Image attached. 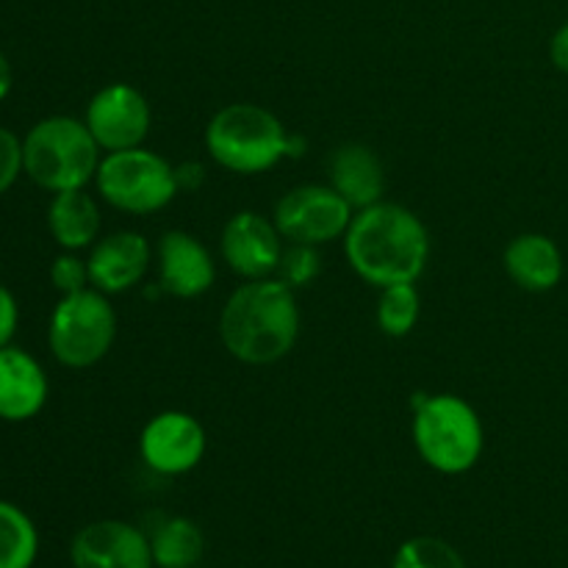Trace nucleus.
I'll use <instances>...</instances> for the list:
<instances>
[{"instance_id": "obj_16", "label": "nucleus", "mask_w": 568, "mask_h": 568, "mask_svg": "<svg viewBox=\"0 0 568 568\" xmlns=\"http://www.w3.org/2000/svg\"><path fill=\"white\" fill-rule=\"evenodd\" d=\"M331 186L353 205V211L381 203L386 172L375 150L358 142L342 144L331 159Z\"/></svg>"}, {"instance_id": "obj_1", "label": "nucleus", "mask_w": 568, "mask_h": 568, "mask_svg": "<svg viewBox=\"0 0 568 568\" xmlns=\"http://www.w3.org/2000/svg\"><path fill=\"white\" fill-rule=\"evenodd\" d=\"M344 255L355 275L369 286L416 283L430 258V236L414 211L381 200L355 211L344 233Z\"/></svg>"}, {"instance_id": "obj_11", "label": "nucleus", "mask_w": 568, "mask_h": 568, "mask_svg": "<svg viewBox=\"0 0 568 568\" xmlns=\"http://www.w3.org/2000/svg\"><path fill=\"white\" fill-rule=\"evenodd\" d=\"M222 258L244 281H261L277 272L283 255V236L275 220L255 214V211H239L222 227Z\"/></svg>"}, {"instance_id": "obj_7", "label": "nucleus", "mask_w": 568, "mask_h": 568, "mask_svg": "<svg viewBox=\"0 0 568 568\" xmlns=\"http://www.w3.org/2000/svg\"><path fill=\"white\" fill-rule=\"evenodd\" d=\"M94 183H98L100 197L111 209L139 216L166 209L181 192L175 166L144 148L105 153L100 159Z\"/></svg>"}, {"instance_id": "obj_2", "label": "nucleus", "mask_w": 568, "mask_h": 568, "mask_svg": "<svg viewBox=\"0 0 568 568\" xmlns=\"http://www.w3.org/2000/svg\"><path fill=\"white\" fill-rule=\"evenodd\" d=\"M297 336V297L281 277L247 281L227 297L220 314L222 344L242 364H275L292 353Z\"/></svg>"}, {"instance_id": "obj_27", "label": "nucleus", "mask_w": 568, "mask_h": 568, "mask_svg": "<svg viewBox=\"0 0 568 568\" xmlns=\"http://www.w3.org/2000/svg\"><path fill=\"white\" fill-rule=\"evenodd\" d=\"M549 59H552V64L558 67L560 72H566L568 75V22L555 31L552 42H549Z\"/></svg>"}, {"instance_id": "obj_20", "label": "nucleus", "mask_w": 568, "mask_h": 568, "mask_svg": "<svg viewBox=\"0 0 568 568\" xmlns=\"http://www.w3.org/2000/svg\"><path fill=\"white\" fill-rule=\"evenodd\" d=\"M39 555V532L31 516L0 499V568H31Z\"/></svg>"}, {"instance_id": "obj_5", "label": "nucleus", "mask_w": 568, "mask_h": 568, "mask_svg": "<svg viewBox=\"0 0 568 568\" xmlns=\"http://www.w3.org/2000/svg\"><path fill=\"white\" fill-rule=\"evenodd\" d=\"M414 444L419 458L442 475L475 469L486 447V433L477 410L455 394L416 399Z\"/></svg>"}, {"instance_id": "obj_19", "label": "nucleus", "mask_w": 568, "mask_h": 568, "mask_svg": "<svg viewBox=\"0 0 568 568\" xmlns=\"http://www.w3.org/2000/svg\"><path fill=\"white\" fill-rule=\"evenodd\" d=\"M150 549L159 568H194L203 558V532L186 516H172L150 532Z\"/></svg>"}, {"instance_id": "obj_23", "label": "nucleus", "mask_w": 568, "mask_h": 568, "mask_svg": "<svg viewBox=\"0 0 568 568\" xmlns=\"http://www.w3.org/2000/svg\"><path fill=\"white\" fill-rule=\"evenodd\" d=\"M320 270H322L320 253H316V247H311V244L288 242V247L283 250L281 255V264H277V275H281V281L292 288L314 283L316 275H320Z\"/></svg>"}, {"instance_id": "obj_13", "label": "nucleus", "mask_w": 568, "mask_h": 568, "mask_svg": "<svg viewBox=\"0 0 568 568\" xmlns=\"http://www.w3.org/2000/svg\"><path fill=\"white\" fill-rule=\"evenodd\" d=\"M150 242L136 231H120L92 244L89 253V283L103 294H122L142 283L150 270Z\"/></svg>"}, {"instance_id": "obj_24", "label": "nucleus", "mask_w": 568, "mask_h": 568, "mask_svg": "<svg viewBox=\"0 0 568 568\" xmlns=\"http://www.w3.org/2000/svg\"><path fill=\"white\" fill-rule=\"evenodd\" d=\"M50 281L59 288L61 294H75L89 288V264L75 253H61L59 258H53V266H50Z\"/></svg>"}, {"instance_id": "obj_25", "label": "nucleus", "mask_w": 568, "mask_h": 568, "mask_svg": "<svg viewBox=\"0 0 568 568\" xmlns=\"http://www.w3.org/2000/svg\"><path fill=\"white\" fill-rule=\"evenodd\" d=\"M22 172V139L9 128H0V194L9 192Z\"/></svg>"}, {"instance_id": "obj_15", "label": "nucleus", "mask_w": 568, "mask_h": 568, "mask_svg": "<svg viewBox=\"0 0 568 568\" xmlns=\"http://www.w3.org/2000/svg\"><path fill=\"white\" fill-rule=\"evenodd\" d=\"M48 403V375L26 349L0 347V419L28 422Z\"/></svg>"}, {"instance_id": "obj_4", "label": "nucleus", "mask_w": 568, "mask_h": 568, "mask_svg": "<svg viewBox=\"0 0 568 568\" xmlns=\"http://www.w3.org/2000/svg\"><path fill=\"white\" fill-rule=\"evenodd\" d=\"M205 148L225 170L258 175L292 153V136L264 105L231 103L211 116L205 128Z\"/></svg>"}, {"instance_id": "obj_12", "label": "nucleus", "mask_w": 568, "mask_h": 568, "mask_svg": "<svg viewBox=\"0 0 568 568\" xmlns=\"http://www.w3.org/2000/svg\"><path fill=\"white\" fill-rule=\"evenodd\" d=\"M72 568H153L150 536L120 519H100L78 530L70 547Z\"/></svg>"}, {"instance_id": "obj_22", "label": "nucleus", "mask_w": 568, "mask_h": 568, "mask_svg": "<svg viewBox=\"0 0 568 568\" xmlns=\"http://www.w3.org/2000/svg\"><path fill=\"white\" fill-rule=\"evenodd\" d=\"M392 568H469L464 555L436 536L408 538L394 555Z\"/></svg>"}, {"instance_id": "obj_17", "label": "nucleus", "mask_w": 568, "mask_h": 568, "mask_svg": "<svg viewBox=\"0 0 568 568\" xmlns=\"http://www.w3.org/2000/svg\"><path fill=\"white\" fill-rule=\"evenodd\" d=\"M505 272L525 292H552L564 277V253L544 233H521L505 250Z\"/></svg>"}, {"instance_id": "obj_14", "label": "nucleus", "mask_w": 568, "mask_h": 568, "mask_svg": "<svg viewBox=\"0 0 568 568\" xmlns=\"http://www.w3.org/2000/svg\"><path fill=\"white\" fill-rule=\"evenodd\" d=\"M216 266L197 236L186 231H170L159 242V286L181 300L200 297L214 286Z\"/></svg>"}, {"instance_id": "obj_26", "label": "nucleus", "mask_w": 568, "mask_h": 568, "mask_svg": "<svg viewBox=\"0 0 568 568\" xmlns=\"http://www.w3.org/2000/svg\"><path fill=\"white\" fill-rule=\"evenodd\" d=\"M17 325H20V305H17L14 294L0 283V347H9Z\"/></svg>"}, {"instance_id": "obj_8", "label": "nucleus", "mask_w": 568, "mask_h": 568, "mask_svg": "<svg viewBox=\"0 0 568 568\" xmlns=\"http://www.w3.org/2000/svg\"><path fill=\"white\" fill-rule=\"evenodd\" d=\"M355 211L333 186L308 183L283 194L275 205V225L292 244H320L344 239Z\"/></svg>"}, {"instance_id": "obj_9", "label": "nucleus", "mask_w": 568, "mask_h": 568, "mask_svg": "<svg viewBox=\"0 0 568 568\" xmlns=\"http://www.w3.org/2000/svg\"><path fill=\"white\" fill-rule=\"evenodd\" d=\"M83 122L100 150L116 153V150L142 148L153 125V111L148 98L131 83H109L89 100Z\"/></svg>"}, {"instance_id": "obj_6", "label": "nucleus", "mask_w": 568, "mask_h": 568, "mask_svg": "<svg viewBox=\"0 0 568 568\" xmlns=\"http://www.w3.org/2000/svg\"><path fill=\"white\" fill-rule=\"evenodd\" d=\"M116 338V314L98 288L61 294L50 314L48 344L61 366L89 369L109 355Z\"/></svg>"}, {"instance_id": "obj_10", "label": "nucleus", "mask_w": 568, "mask_h": 568, "mask_svg": "<svg viewBox=\"0 0 568 568\" xmlns=\"http://www.w3.org/2000/svg\"><path fill=\"white\" fill-rule=\"evenodd\" d=\"M139 455L155 475H186L205 455L203 425L186 410H164L144 425L139 436Z\"/></svg>"}, {"instance_id": "obj_28", "label": "nucleus", "mask_w": 568, "mask_h": 568, "mask_svg": "<svg viewBox=\"0 0 568 568\" xmlns=\"http://www.w3.org/2000/svg\"><path fill=\"white\" fill-rule=\"evenodd\" d=\"M11 83H14V72H11V64L9 59H6L3 53H0V100L9 98L11 92Z\"/></svg>"}, {"instance_id": "obj_3", "label": "nucleus", "mask_w": 568, "mask_h": 568, "mask_svg": "<svg viewBox=\"0 0 568 568\" xmlns=\"http://www.w3.org/2000/svg\"><path fill=\"white\" fill-rule=\"evenodd\" d=\"M22 166L37 186L53 194L87 189L98 175L100 144L83 120L48 116L22 139Z\"/></svg>"}, {"instance_id": "obj_21", "label": "nucleus", "mask_w": 568, "mask_h": 568, "mask_svg": "<svg viewBox=\"0 0 568 568\" xmlns=\"http://www.w3.org/2000/svg\"><path fill=\"white\" fill-rule=\"evenodd\" d=\"M422 314V300L414 283H394L381 288V303H377V325L386 336L403 338L416 327Z\"/></svg>"}, {"instance_id": "obj_18", "label": "nucleus", "mask_w": 568, "mask_h": 568, "mask_svg": "<svg viewBox=\"0 0 568 568\" xmlns=\"http://www.w3.org/2000/svg\"><path fill=\"white\" fill-rule=\"evenodd\" d=\"M48 227L55 244L70 253L92 247L100 233V209L87 189L53 194L48 205Z\"/></svg>"}]
</instances>
